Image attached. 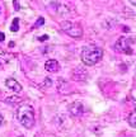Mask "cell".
Segmentation results:
<instances>
[{
    "label": "cell",
    "instance_id": "obj_16",
    "mask_svg": "<svg viewBox=\"0 0 136 137\" xmlns=\"http://www.w3.org/2000/svg\"><path fill=\"white\" fill-rule=\"evenodd\" d=\"M4 39H5V34L3 32H0V42H3Z\"/></svg>",
    "mask_w": 136,
    "mask_h": 137
},
{
    "label": "cell",
    "instance_id": "obj_1",
    "mask_svg": "<svg viewBox=\"0 0 136 137\" xmlns=\"http://www.w3.org/2000/svg\"><path fill=\"white\" fill-rule=\"evenodd\" d=\"M103 51L97 46H87L81 51V61L85 66H93L102 58Z\"/></svg>",
    "mask_w": 136,
    "mask_h": 137
},
{
    "label": "cell",
    "instance_id": "obj_4",
    "mask_svg": "<svg viewBox=\"0 0 136 137\" xmlns=\"http://www.w3.org/2000/svg\"><path fill=\"white\" fill-rule=\"evenodd\" d=\"M115 49L117 52H121V53H131V48L128 46V41L126 37H121L115 45Z\"/></svg>",
    "mask_w": 136,
    "mask_h": 137
},
{
    "label": "cell",
    "instance_id": "obj_5",
    "mask_svg": "<svg viewBox=\"0 0 136 137\" xmlns=\"http://www.w3.org/2000/svg\"><path fill=\"white\" fill-rule=\"evenodd\" d=\"M69 112L74 117H80L84 113V105L80 102H74L69 105Z\"/></svg>",
    "mask_w": 136,
    "mask_h": 137
},
{
    "label": "cell",
    "instance_id": "obj_18",
    "mask_svg": "<svg viewBox=\"0 0 136 137\" xmlns=\"http://www.w3.org/2000/svg\"><path fill=\"white\" fill-rule=\"evenodd\" d=\"M3 119H4V118H3V116H1V114H0V124L3 123Z\"/></svg>",
    "mask_w": 136,
    "mask_h": 137
},
{
    "label": "cell",
    "instance_id": "obj_17",
    "mask_svg": "<svg viewBox=\"0 0 136 137\" xmlns=\"http://www.w3.org/2000/svg\"><path fill=\"white\" fill-rule=\"evenodd\" d=\"M128 1H130V4L131 5H135L136 7V0H128Z\"/></svg>",
    "mask_w": 136,
    "mask_h": 137
},
{
    "label": "cell",
    "instance_id": "obj_9",
    "mask_svg": "<svg viewBox=\"0 0 136 137\" xmlns=\"http://www.w3.org/2000/svg\"><path fill=\"white\" fill-rule=\"evenodd\" d=\"M128 124L132 127V128H136V108L130 113L128 116Z\"/></svg>",
    "mask_w": 136,
    "mask_h": 137
},
{
    "label": "cell",
    "instance_id": "obj_2",
    "mask_svg": "<svg viewBox=\"0 0 136 137\" xmlns=\"http://www.w3.org/2000/svg\"><path fill=\"white\" fill-rule=\"evenodd\" d=\"M17 117H18L19 123L24 127V128L31 129L34 126V110L31 105H28V104L20 105V107L18 108Z\"/></svg>",
    "mask_w": 136,
    "mask_h": 137
},
{
    "label": "cell",
    "instance_id": "obj_3",
    "mask_svg": "<svg viewBox=\"0 0 136 137\" xmlns=\"http://www.w3.org/2000/svg\"><path fill=\"white\" fill-rule=\"evenodd\" d=\"M61 26V29L64 30L66 34H69L72 38H80L83 36V29H81L80 26H78L76 23L74 22H70V20H64L60 23Z\"/></svg>",
    "mask_w": 136,
    "mask_h": 137
},
{
    "label": "cell",
    "instance_id": "obj_14",
    "mask_svg": "<svg viewBox=\"0 0 136 137\" xmlns=\"http://www.w3.org/2000/svg\"><path fill=\"white\" fill-rule=\"evenodd\" d=\"M13 4H14V9H15V10H19V9H20V5H19V1H18V0H13Z\"/></svg>",
    "mask_w": 136,
    "mask_h": 137
},
{
    "label": "cell",
    "instance_id": "obj_10",
    "mask_svg": "<svg viewBox=\"0 0 136 137\" xmlns=\"http://www.w3.org/2000/svg\"><path fill=\"white\" fill-rule=\"evenodd\" d=\"M9 57H10V56L7 55V53H0V68L4 67L5 65L10 61V58H9Z\"/></svg>",
    "mask_w": 136,
    "mask_h": 137
},
{
    "label": "cell",
    "instance_id": "obj_8",
    "mask_svg": "<svg viewBox=\"0 0 136 137\" xmlns=\"http://www.w3.org/2000/svg\"><path fill=\"white\" fill-rule=\"evenodd\" d=\"M45 68L48 72H57L60 70V64L56 60H48L45 64Z\"/></svg>",
    "mask_w": 136,
    "mask_h": 137
},
{
    "label": "cell",
    "instance_id": "obj_6",
    "mask_svg": "<svg viewBox=\"0 0 136 137\" xmlns=\"http://www.w3.org/2000/svg\"><path fill=\"white\" fill-rule=\"evenodd\" d=\"M5 84H7L8 89H10L12 91H14V93H20L22 91V85L15 79H13V77H9V79H7Z\"/></svg>",
    "mask_w": 136,
    "mask_h": 137
},
{
    "label": "cell",
    "instance_id": "obj_13",
    "mask_svg": "<svg viewBox=\"0 0 136 137\" xmlns=\"http://www.w3.org/2000/svg\"><path fill=\"white\" fill-rule=\"evenodd\" d=\"M45 23V19H43V18H38V20L36 22V23H34V28H37V27H40V26H42V24Z\"/></svg>",
    "mask_w": 136,
    "mask_h": 137
},
{
    "label": "cell",
    "instance_id": "obj_12",
    "mask_svg": "<svg viewBox=\"0 0 136 137\" xmlns=\"http://www.w3.org/2000/svg\"><path fill=\"white\" fill-rule=\"evenodd\" d=\"M7 100L10 102V103H19L20 102V98H18V96H9Z\"/></svg>",
    "mask_w": 136,
    "mask_h": 137
},
{
    "label": "cell",
    "instance_id": "obj_11",
    "mask_svg": "<svg viewBox=\"0 0 136 137\" xmlns=\"http://www.w3.org/2000/svg\"><path fill=\"white\" fill-rule=\"evenodd\" d=\"M18 29H19V19H18V18H14L13 23H12V26H10V30L12 32H18Z\"/></svg>",
    "mask_w": 136,
    "mask_h": 137
},
{
    "label": "cell",
    "instance_id": "obj_15",
    "mask_svg": "<svg viewBox=\"0 0 136 137\" xmlns=\"http://www.w3.org/2000/svg\"><path fill=\"white\" fill-rule=\"evenodd\" d=\"M47 39H48V36H47V34H45V36H41V37H40V41H47Z\"/></svg>",
    "mask_w": 136,
    "mask_h": 137
},
{
    "label": "cell",
    "instance_id": "obj_7",
    "mask_svg": "<svg viewBox=\"0 0 136 137\" xmlns=\"http://www.w3.org/2000/svg\"><path fill=\"white\" fill-rule=\"evenodd\" d=\"M87 76H88V72L83 67H76L72 71V79L76 80V81H80V80L83 81V80L87 79Z\"/></svg>",
    "mask_w": 136,
    "mask_h": 137
}]
</instances>
